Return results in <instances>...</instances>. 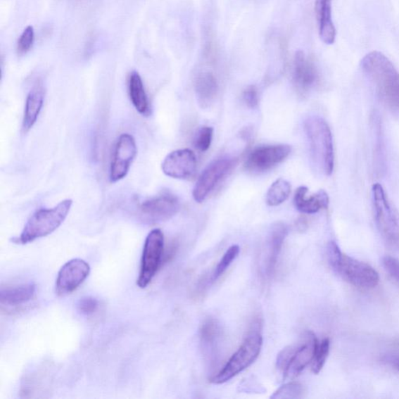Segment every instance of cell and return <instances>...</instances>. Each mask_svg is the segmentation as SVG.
Instances as JSON below:
<instances>
[{
	"label": "cell",
	"mask_w": 399,
	"mask_h": 399,
	"mask_svg": "<svg viewBox=\"0 0 399 399\" xmlns=\"http://www.w3.org/2000/svg\"><path fill=\"white\" fill-rule=\"evenodd\" d=\"M137 153L135 139L132 135L122 134L115 144L110 166V181L117 183L125 178Z\"/></svg>",
	"instance_id": "cell-11"
},
{
	"label": "cell",
	"mask_w": 399,
	"mask_h": 399,
	"mask_svg": "<svg viewBox=\"0 0 399 399\" xmlns=\"http://www.w3.org/2000/svg\"><path fill=\"white\" fill-rule=\"evenodd\" d=\"M244 103L251 108H255L259 103L258 89L255 86H249L243 94Z\"/></svg>",
	"instance_id": "cell-33"
},
{
	"label": "cell",
	"mask_w": 399,
	"mask_h": 399,
	"mask_svg": "<svg viewBox=\"0 0 399 399\" xmlns=\"http://www.w3.org/2000/svg\"><path fill=\"white\" fill-rule=\"evenodd\" d=\"M308 189L306 186H300L294 195V205L298 211L303 214L312 215L321 211L322 209L328 208L329 198L324 191L308 196Z\"/></svg>",
	"instance_id": "cell-17"
},
{
	"label": "cell",
	"mask_w": 399,
	"mask_h": 399,
	"mask_svg": "<svg viewBox=\"0 0 399 399\" xmlns=\"http://www.w3.org/2000/svg\"><path fill=\"white\" fill-rule=\"evenodd\" d=\"M34 43V30L32 26H27L20 34L17 45V52L19 56L26 55L30 51Z\"/></svg>",
	"instance_id": "cell-29"
},
{
	"label": "cell",
	"mask_w": 399,
	"mask_h": 399,
	"mask_svg": "<svg viewBox=\"0 0 399 399\" xmlns=\"http://www.w3.org/2000/svg\"><path fill=\"white\" fill-rule=\"evenodd\" d=\"M165 246L163 231L159 229L151 230L145 239L141 268L137 284L141 289L146 288L156 277L160 267Z\"/></svg>",
	"instance_id": "cell-7"
},
{
	"label": "cell",
	"mask_w": 399,
	"mask_h": 399,
	"mask_svg": "<svg viewBox=\"0 0 399 399\" xmlns=\"http://www.w3.org/2000/svg\"><path fill=\"white\" fill-rule=\"evenodd\" d=\"M361 69L383 104L399 118V72L394 64L386 55L373 51L362 58Z\"/></svg>",
	"instance_id": "cell-1"
},
{
	"label": "cell",
	"mask_w": 399,
	"mask_h": 399,
	"mask_svg": "<svg viewBox=\"0 0 399 399\" xmlns=\"http://www.w3.org/2000/svg\"><path fill=\"white\" fill-rule=\"evenodd\" d=\"M383 265L390 277L399 284V260L393 257L386 256L383 259Z\"/></svg>",
	"instance_id": "cell-32"
},
{
	"label": "cell",
	"mask_w": 399,
	"mask_h": 399,
	"mask_svg": "<svg viewBox=\"0 0 399 399\" xmlns=\"http://www.w3.org/2000/svg\"><path fill=\"white\" fill-rule=\"evenodd\" d=\"M287 144L267 145L253 150L245 162V169L251 172H265L284 162L291 153Z\"/></svg>",
	"instance_id": "cell-9"
},
{
	"label": "cell",
	"mask_w": 399,
	"mask_h": 399,
	"mask_svg": "<svg viewBox=\"0 0 399 399\" xmlns=\"http://www.w3.org/2000/svg\"><path fill=\"white\" fill-rule=\"evenodd\" d=\"M99 306V300L93 296L82 297L77 304L79 313L85 316H90L96 313Z\"/></svg>",
	"instance_id": "cell-31"
},
{
	"label": "cell",
	"mask_w": 399,
	"mask_h": 399,
	"mask_svg": "<svg viewBox=\"0 0 399 399\" xmlns=\"http://www.w3.org/2000/svg\"><path fill=\"white\" fill-rule=\"evenodd\" d=\"M214 129L211 127H201L197 134H196L194 139V146L202 152L207 151L210 147L213 139Z\"/></svg>",
	"instance_id": "cell-27"
},
{
	"label": "cell",
	"mask_w": 399,
	"mask_h": 399,
	"mask_svg": "<svg viewBox=\"0 0 399 399\" xmlns=\"http://www.w3.org/2000/svg\"><path fill=\"white\" fill-rule=\"evenodd\" d=\"M219 84L212 72H204L199 75L195 82L196 96L202 108H208L215 99Z\"/></svg>",
	"instance_id": "cell-21"
},
{
	"label": "cell",
	"mask_w": 399,
	"mask_h": 399,
	"mask_svg": "<svg viewBox=\"0 0 399 399\" xmlns=\"http://www.w3.org/2000/svg\"><path fill=\"white\" fill-rule=\"evenodd\" d=\"M46 90L42 82H36L30 91H29L25 103L23 129L27 133L36 122L44 105Z\"/></svg>",
	"instance_id": "cell-16"
},
{
	"label": "cell",
	"mask_w": 399,
	"mask_h": 399,
	"mask_svg": "<svg viewBox=\"0 0 399 399\" xmlns=\"http://www.w3.org/2000/svg\"><path fill=\"white\" fill-rule=\"evenodd\" d=\"M330 351V341L324 338L318 343L313 361H312V372L317 374L321 372L329 357Z\"/></svg>",
	"instance_id": "cell-25"
},
{
	"label": "cell",
	"mask_w": 399,
	"mask_h": 399,
	"mask_svg": "<svg viewBox=\"0 0 399 399\" xmlns=\"http://www.w3.org/2000/svg\"><path fill=\"white\" fill-rule=\"evenodd\" d=\"M203 350L210 354L215 353L222 337V329L215 319L208 318L203 322L200 329Z\"/></svg>",
	"instance_id": "cell-23"
},
{
	"label": "cell",
	"mask_w": 399,
	"mask_h": 399,
	"mask_svg": "<svg viewBox=\"0 0 399 399\" xmlns=\"http://www.w3.org/2000/svg\"><path fill=\"white\" fill-rule=\"evenodd\" d=\"M293 81L302 93L313 89L319 82V74L315 63L308 59L303 51H297L294 57Z\"/></svg>",
	"instance_id": "cell-15"
},
{
	"label": "cell",
	"mask_w": 399,
	"mask_h": 399,
	"mask_svg": "<svg viewBox=\"0 0 399 399\" xmlns=\"http://www.w3.org/2000/svg\"><path fill=\"white\" fill-rule=\"evenodd\" d=\"M287 233V227L282 222L275 223L272 228L270 241H268V253L265 268L266 275L268 278H271L274 272Z\"/></svg>",
	"instance_id": "cell-20"
},
{
	"label": "cell",
	"mask_w": 399,
	"mask_h": 399,
	"mask_svg": "<svg viewBox=\"0 0 399 399\" xmlns=\"http://www.w3.org/2000/svg\"><path fill=\"white\" fill-rule=\"evenodd\" d=\"M91 267L82 259H72L65 264L58 273L56 281V293L58 296H66L75 292L89 277Z\"/></svg>",
	"instance_id": "cell-10"
},
{
	"label": "cell",
	"mask_w": 399,
	"mask_h": 399,
	"mask_svg": "<svg viewBox=\"0 0 399 399\" xmlns=\"http://www.w3.org/2000/svg\"><path fill=\"white\" fill-rule=\"evenodd\" d=\"M180 203L176 196L163 194L145 201L140 205L144 220L151 223L168 221L179 212Z\"/></svg>",
	"instance_id": "cell-12"
},
{
	"label": "cell",
	"mask_w": 399,
	"mask_h": 399,
	"mask_svg": "<svg viewBox=\"0 0 399 399\" xmlns=\"http://www.w3.org/2000/svg\"><path fill=\"white\" fill-rule=\"evenodd\" d=\"M291 193V185L284 179H279L268 189L266 194L267 205L274 207L282 204Z\"/></svg>",
	"instance_id": "cell-24"
},
{
	"label": "cell",
	"mask_w": 399,
	"mask_h": 399,
	"mask_svg": "<svg viewBox=\"0 0 399 399\" xmlns=\"http://www.w3.org/2000/svg\"><path fill=\"white\" fill-rule=\"evenodd\" d=\"M315 13L321 39L325 44L332 45L336 29L332 20L331 0H315Z\"/></svg>",
	"instance_id": "cell-18"
},
{
	"label": "cell",
	"mask_w": 399,
	"mask_h": 399,
	"mask_svg": "<svg viewBox=\"0 0 399 399\" xmlns=\"http://www.w3.org/2000/svg\"><path fill=\"white\" fill-rule=\"evenodd\" d=\"M300 344L289 346L283 349L278 355L277 366L283 374H285L286 369L298 349Z\"/></svg>",
	"instance_id": "cell-30"
},
{
	"label": "cell",
	"mask_w": 399,
	"mask_h": 399,
	"mask_svg": "<svg viewBox=\"0 0 399 399\" xmlns=\"http://www.w3.org/2000/svg\"><path fill=\"white\" fill-rule=\"evenodd\" d=\"M261 327H262L261 318L256 317L242 346L229 359L222 371L213 377L211 380L213 383L221 384L227 382L257 360L263 344Z\"/></svg>",
	"instance_id": "cell-4"
},
{
	"label": "cell",
	"mask_w": 399,
	"mask_h": 399,
	"mask_svg": "<svg viewBox=\"0 0 399 399\" xmlns=\"http://www.w3.org/2000/svg\"><path fill=\"white\" fill-rule=\"evenodd\" d=\"M318 341L313 332L308 331L303 336L293 358L286 369L284 379L292 380L313 361L317 350Z\"/></svg>",
	"instance_id": "cell-14"
},
{
	"label": "cell",
	"mask_w": 399,
	"mask_h": 399,
	"mask_svg": "<svg viewBox=\"0 0 399 399\" xmlns=\"http://www.w3.org/2000/svg\"><path fill=\"white\" fill-rule=\"evenodd\" d=\"M236 159L223 157L216 159L203 171L193 190V197L196 202L204 201L217 184L233 169Z\"/></svg>",
	"instance_id": "cell-8"
},
{
	"label": "cell",
	"mask_w": 399,
	"mask_h": 399,
	"mask_svg": "<svg viewBox=\"0 0 399 399\" xmlns=\"http://www.w3.org/2000/svg\"><path fill=\"white\" fill-rule=\"evenodd\" d=\"M304 129L315 165L326 176L331 175L335 165V152L328 123L318 115H311L304 122Z\"/></svg>",
	"instance_id": "cell-3"
},
{
	"label": "cell",
	"mask_w": 399,
	"mask_h": 399,
	"mask_svg": "<svg viewBox=\"0 0 399 399\" xmlns=\"http://www.w3.org/2000/svg\"><path fill=\"white\" fill-rule=\"evenodd\" d=\"M328 258L333 270L353 286L369 289L379 285V274L373 267L346 255L335 242L328 246Z\"/></svg>",
	"instance_id": "cell-2"
},
{
	"label": "cell",
	"mask_w": 399,
	"mask_h": 399,
	"mask_svg": "<svg viewBox=\"0 0 399 399\" xmlns=\"http://www.w3.org/2000/svg\"><path fill=\"white\" fill-rule=\"evenodd\" d=\"M374 220L377 229L389 248L399 251V213L380 184L372 186Z\"/></svg>",
	"instance_id": "cell-6"
},
{
	"label": "cell",
	"mask_w": 399,
	"mask_h": 399,
	"mask_svg": "<svg viewBox=\"0 0 399 399\" xmlns=\"http://www.w3.org/2000/svg\"><path fill=\"white\" fill-rule=\"evenodd\" d=\"M303 394V388L300 384L290 382L275 391L272 398H300Z\"/></svg>",
	"instance_id": "cell-28"
},
{
	"label": "cell",
	"mask_w": 399,
	"mask_h": 399,
	"mask_svg": "<svg viewBox=\"0 0 399 399\" xmlns=\"http://www.w3.org/2000/svg\"><path fill=\"white\" fill-rule=\"evenodd\" d=\"M72 205V201L67 199L53 208L38 210L27 220L23 233L14 239L13 242L27 244L53 234L66 220Z\"/></svg>",
	"instance_id": "cell-5"
},
{
	"label": "cell",
	"mask_w": 399,
	"mask_h": 399,
	"mask_svg": "<svg viewBox=\"0 0 399 399\" xmlns=\"http://www.w3.org/2000/svg\"><path fill=\"white\" fill-rule=\"evenodd\" d=\"M241 248L238 245H234L230 246V248L224 253L222 258L220 260L219 265L215 267V270L213 273V280L215 281L219 279L221 275L228 270V267L238 257Z\"/></svg>",
	"instance_id": "cell-26"
},
{
	"label": "cell",
	"mask_w": 399,
	"mask_h": 399,
	"mask_svg": "<svg viewBox=\"0 0 399 399\" xmlns=\"http://www.w3.org/2000/svg\"><path fill=\"white\" fill-rule=\"evenodd\" d=\"M36 286L33 283H27L2 287L0 290V303L3 307L18 308L34 299Z\"/></svg>",
	"instance_id": "cell-19"
},
{
	"label": "cell",
	"mask_w": 399,
	"mask_h": 399,
	"mask_svg": "<svg viewBox=\"0 0 399 399\" xmlns=\"http://www.w3.org/2000/svg\"><path fill=\"white\" fill-rule=\"evenodd\" d=\"M128 89L130 101L136 110L143 117H148L151 114L149 99L139 72L133 71L130 74Z\"/></svg>",
	"instance_id": "cell-22"
},
{
	"label": "cell",
	"mask_w": 399,
	"mask_h": 399,
	"mask_svg": "<svg viewBox=\"0 0 399 399\" xmlns=\"http://www.w3.org/2000/svg\"><path fill=\"white\" fill-rule=\"evenodd\" d=\"M383 361L391 368L399 372V351L391 353L384 355Z\"/></svg>",
	"instance_id": "cell-34"
},
{
	"label": "cell",
	"mask_w": 399,
	"mask_h": 399,
	"mask_svg": "<svg viewBox=\"0 0 399 399\" xmlns=\"http://www.w3.org/2000/svg\"><path fill=\"white\" fill-rule=\"evenodd\" d=\"M197 169V158L190 149L171 152L162 164L165 175L173 179H186L191 177Z\"/></svg>",
	"instance_id": "cell-13"
}]
</instances>
